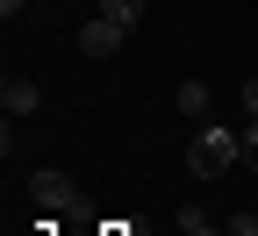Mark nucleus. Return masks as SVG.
I'll return each instance as SVG.
<instances>
[{
    "mask_svg": "<svg viewBox=\"0 0 258 236\" xmlns=\"http://www.w3.org/2000/svg\"><path fill=\"white\" fill-rule=\"evenodd\" d=\"M122 36H129V29H115L108 15H93V22L79 29V50H86V57H115V50H122Z\"/></svg>",
    "mask_w": 258,
    "mask_h": 236,
    "instance_id": "2",
    "label": "nucleus"
},
{
    "mask_svg": "<svg viewBox=\"0 0 258 236\" xmlns=\"http://www.w3.org/2000/svg\"><path fill=\"white\" fill-rule=\"evenodd\" d=\"M22 8H29V0H0V15H8V22H15V15H22Z\"/></svg>",
    "mask_w": 258,
    "mask_h": 236,
    "instance_id": "9",
    "label": "nucleus"
},
{
    "mask_svg": "<svg viewBox=\"0 0 258 236\" xmlns=\"http://www.w3.org/2000/svg\"><path fill=\"white\" fill-rule=\"evenodd\" d=\"M36 208H50V215L72 208V186H64V172H36Z\"/></svg>",
    "mask_w": 258,
    "mask_h": 236,
    "instance_id": "4",
    "label": "nucleus"
},
{
    "mask_svg": "<svg viewBox=\"0 0 258 236\" xmlns=\"http://www.w3.org/2000/svg\"><path fill=\"white\" fill-rule=\"evenodd\" d=\"M0 108H8V115H36L43 108V86L36 79H8V86H0Z\"/></svg>",
    "mask_w": 258,
    "mask_h": 236,
    "instance_id": "3",
    "label": "nucleus"
},
{
    "mask_svg": "<svg viewBox=\"0 0 258 236\" xmlns=\"http://www.w3.org/2000/svg\"><path fill=\"white\" fill-rule=\"evenodd\" d=\"M244 115H258V79H244Z\"/></svg>",
    "mask_w": 258,
    "mask_h": 236,
    "instance_id": "8",
    "label": "nucleus"
},
{
    "mask_svg": "<svg viewBox=\"0 0 258 236\" xmlns=\"http://www.w3.org/2000/svg\"><path fill=\"white\" fill-rule=\"evenodd\" d=\"M244 165H251V172H258V115L244 122Z\"/></svg>",
    "mask_w": 258,
    "mask_h": 236,
    "instance_id": "7",
    "label": "nucleus"
},
{
    "mask_svg": "<svg viewBox=\"0 0 258 236\" xmlns=\"http://www.w3.org/2000/svg\"><path fill=\"white\" fill-rule=\"evenodd\" d=\"M144 8H151V0H101V15H108L115 29H137V22H144Z\"/></svg>",
    "mask_w": 258,
    "mask_h": 236,
    "instance_id": "5",
    "label": "nucleus"
},
{
    "mask_svg": "<svg viewBox=\"0 0 258 236\" xmlns=\"http://www.w3.org/2000/svg\"><path fill=\"white\" fill-rule=\"evenodd\" d=\"M230 165H244V129L201 122V136H194V158H186V172H201V179H222Z\"/></svg>",
    "mask_w": 258,
    "mask_h": 236,
    "instance_id": "1",
    "label": "nucleus"
},
{
    "mask_svg": "<svg viewBox=\"0 0 258 236\" xmlns=\"http://www.w3.org/2000/svg\"><path fill=\"white\" fill-rule=\"evenodd\" d=\"M179 115H208V79H179Z\"/></svg>",
    "mask_w": 258,
    "mask_h": 236,
    "instance_id": "6",
    "label": "nucleus"
}]
</instances>
